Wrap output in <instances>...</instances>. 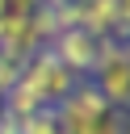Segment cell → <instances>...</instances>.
<instances>
[{"label": "cell", "instance_id": "6da1fadb", "mask_svg": "<svg viewBox=\"0 0 130 134\" xmlns=\"http://www.w3.org/2000/svg\"><path fill=\"white\" fill-rule=\"evenodd\" d=\"M88 80L101 88V96L113 109H130V67L122 59L117 38H101V50H96V63H92Z\"/></svg>", "mask_w": 130, "mask_h": 134}, {"label": "cell", "instance_id": "8fae6325", "mask_svg": "<svg viewBox=\"0 0 130 134\" xmlns=\"http://www.w3.org/2000/svg\"><path fill=\"white\" fill-rule=\"evenodd\" d=\"M0 117H4V96H0Z\"/></svg>", "mask_w": 130, "mask_h": 134}, {"label": "cell", "instance_id": "8992f818", "mask_svg": "<svg viewBox=\"0 0 130 134\" xmlns=\"http://www.w3.org/2000/svg\"><path fill=\"white\" fill-rule=\"evenodd\" d=\"M130 130V109H105L96 121L80 126L75 134H126Z\"/></svg>", "mask_w": 130, "mask_h": 134}, {"label": "cell", "instance_id": "7c38bea8", "mask_svg": "<svg viewBox=\"0 0 130 134\" xmlns=\"http://www.w3.org/2000/svg\"><path fill=\"white\" fill-rule=\"evenodd\" d=\"M126 134H130V130H126Z\"/></svg>", "mask_w": 130, "mask_h": 134}, {"label": "cell", "instance_id": "30bf717a", "mask_svg": "<svg viewBox=\"0 0 130 134\" xmlns=\"http://www.w3.org/2000/svg\"><path fill=\"white\" fill-rule=\"evenodd\" d=\"M117 46H122V59H126V67H130V38H126V42H117Z\"/></svg>", "mask_w": 130, "mask_h": 134}, {"label": "cell", "instance_id": "5b68a950", "mask_svg": "<svg viewBox=\"0 0 130 134\" xmlns=\"http://www.w3.org/2000/svg\"><path fill=\"white\" fill-rule=\"evenodd\" d=\"M42 105H46V100H42L25 80H17V84L4 92V117H13V121H25V117H29V113H38Z\"/></svg>", "mask_w": 130, "mask_h": 134}, {"label": "cell", "instance_id": "9c48e42d", "mask_svg": "<svg viewBox=\"0 0 130 134\" xmlns=\"http://www.w3.org/2000/svg\"><path fill=\"white\" fill-rule=\"evenodd\" d=\"M42 0H4V17H29Z\"/></svg>", "mask_w": 130, "mask_h": 134}, {"label": "cell", "instance_id": "ba28073f", "mask_svg": "<svg viewBox=\"0 0 130 134\" xmlns=\"http://www.w3.org/2000/svg\"><path fill=\"white\" fill-rule=\"evenodd\" d=\"M21 67H25V59H17V54H8V50H0V96L21 80Z\"/></svg>", "mask_w": 130, "mask_h": 134}, {"label": "cell", "instance_id": "277c9868", "mask_svg": "<svg viewBox=\"0 0 130 134\" xmlns=\"http://www.w3.org/2000/svg\"><path fill=\"white\" fill-rule=\"evenodd\" d=\"M55 54H59V63L71 71V75H88L92 71V63H96V50H101V38L96 34H88V29H63V34H55L50 42H46Z\"/></svg>", "mask_w": 130, "mask_h": 134}, {"label": "cell", "instance_id": "3957f363", "mask_svg": "<svg viewBox=\"0 0 130 134\" xmlns=\"http://www.w3.org/2000/svg\"><path fill=\"white\" fill-rule=\"evenodd\" d=\"M105 109H113V105L101 96V88H96L88 75H84V80H75V84H71V92L55 105V113H59V121H63V130H67V134H75L80 126L96 121Z\"/></svg>", "mask_w": 130, "mask_h": 134}, {"label": "cell", "instance_id": "52a82bcc", "mask_svg": "<svg viewBox=\"0 0 130 134\" xmlns=\"http://www.w3.org/2000/svg\"><path fill=\"white\" fill-rule=\"evenodd\" d=\"M17 130H21V134H67L63 121H59V113H55V105H42V109L29 113L25 121H17Z\"/></svg>", "mask_w": 130, "mask_h": 134}, {"label": "cell", "instance_id": "7a4b0ae2", "mask_svg": "<svg viewBox=\"0 0 130 134\" xmlns=\"http://www.w3.org/2000/svg\"><path fill=\"white\" fill-rule=\"evenodd\" d=\"M21 80L46 100V105H59L67 92H71V84L80 80V75H71L63 63H59V54L50 50V46H42V50H34L29 59H25V67H21Z\"/></svg>", "mask_w": 130, "mask_h": 134}]
</instances>
